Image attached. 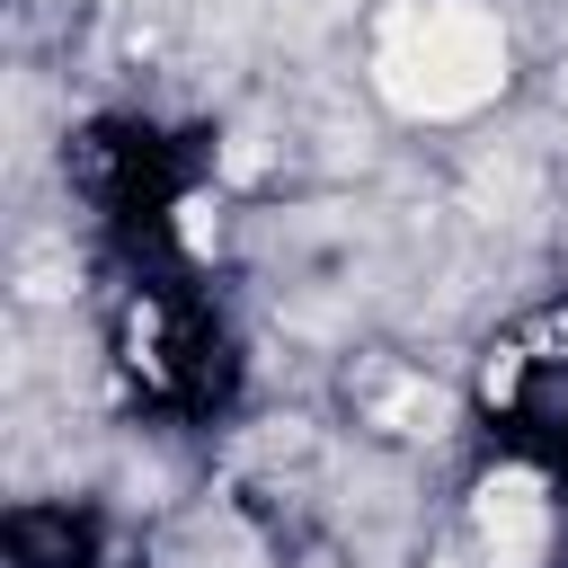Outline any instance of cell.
Wrapping results in <instances>:
<instances>
[{"label": "cell", "instance_id": "1", "mask_svg": "<svg viewBox=\"0 0 568 568\" xmlns=\"http://www.w3.org/2000/svg\"><path fill=\"white\" fill-rule=\"evenodd\" d=\"M382 89L408 115H470L506 89V27L479 0H408L382 36Z\"/></svg>", "mask_w": 568, "mask_h": 568}, {"label": "cell", "instance_id": "3", "mask_svg": "<svg viewBox=\"0 0 568 568\" xmlns=\"http://www.w3.org/2000/svg\"><path fill=\"white\" fill-rule=\"evenodd\" d=\"M524 364H532V346H488V364H479V399H515L524 390Z\"/></svg>", "mask_w": 568, "mask_h": 568}, {"label": "cell", "instance_id": "2", "mask_svg": "<svg viewBox=\"0 0 568 568\" xmlns=\"http://www.w3.org/2000/svg\"><path fill=\"white\" fill-rule=\"evenodd\" d=\"M541 524H550V506H541L532 470H488L479 479V541H488L497 568H524L541 550Z\"/></svg>", "mask_w": 568, "mask_h": 568}]
</instances>
